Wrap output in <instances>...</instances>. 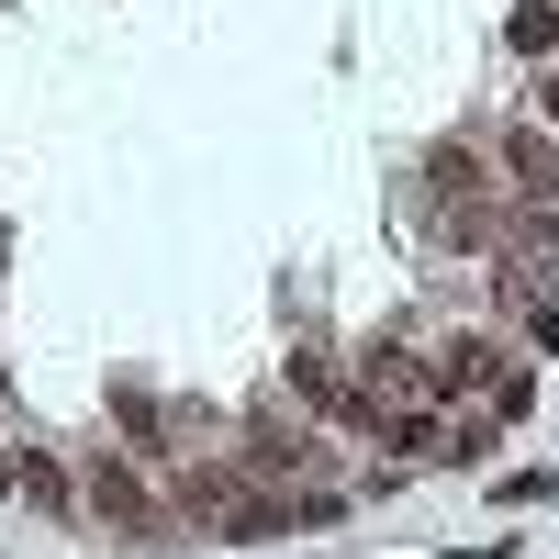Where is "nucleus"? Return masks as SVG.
Instances as JSON below:
<instances>
[{
	"instance_id": "nucleus-5",
	"label": "nucleus",
	"mask_w": 559,
	"mask_h": 559,
	"mask_svg": "<svg viewBox=\"0 0 559 559\" xmlns=\"http://www.w3.org/2000/svg\"><path fill=\"white\" fill-rule=\"evenodd\" d=\"M503 34H515V57H548V45H559V0H526Z\"/></svg>"
},
{
	"instance_id": "nucleus-4",
	"label": "nucleus",
	"mask_w": 559,
	"mask_h": 559,
	"mask_svg": "<svg viewBox=\"0 0 559 559\" xmlns=\"http://www.w3.org/2000/svg\"><path fill=\"white\" fill-rule=\"evenodd\" d=\"M0 492H23V503H45V515H68V481H57V459H45V448L0 459Z\"/></svg>"
},
{
	"instance_id": "nucleus-3",
	"label": "nucleus",
	"mask_w": 559,
	"mask_h": 559,
	"mask_svg": "<svg viewBox=\"0 0 559 559\" xmlns=\"http://www.w3.org/2000/svg\"><path fill=\"white\" fill-rule=\"evenodd\" d=\"M492 157L515 168V191H526V202H559V134H548V123H503V134H492Z\"/></svg>"
},
{
	"instance_id": "nucleus-2",
	"label": "nucleus",
	"mask_w": 559,
	"mask_h": 559,
	"mask_svg": "<svg viewBox=\"0 0 559 559\" xmlns=\"http://www.w3.org/2000/svg\"><path fill=\"white\" fill-rule=\"evenodd\" d=\"M492 313L515 324L526 347H548V336H559V292H548V269H526V258H492Z\"/></svg>"
},
{
	"instance_id": "nucleus-1",
	"label": "nucleus",
	"mask_w": 559,
	"mask_h": 559,
	"mask_svg": "<svg viewBox=\"0 0 559 559\" xmlns=\"http://www.w3.org/2000/svg\"><path fill=\"white\" fill-rule=\"evenodd\" d=\"M90 515L123 526V537H168V503L134 481V459H123V448H90Z\"/></svg>"
}]
</instances>
